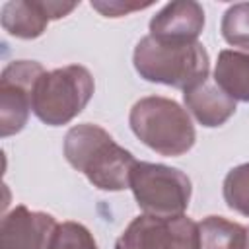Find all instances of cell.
I'll return each mask as SVG.
<instances>
[{"label": "cell", "mask_w": 249, "mask_h": 249, "mask_svg": "<svg viewBox=\"0 0 249 249\" xmlns=\"http://www.w3.org/2000/svg\"><path fill=\"white\" fill-rule=\"evenodd\" d=\"M64 152L68 161L84 171L99 189L117 191L126 187L132 169L128 165H134V160L101 128L91 124L72 128L66 136Z\"/></svg>", "instance_id": "6da1fadb"}, {"label": "cell", "mask_w": 249, "mask_h": 249, "mask_svg": "<svg viewBox=\"0 0 249 249\" xmlns=\"http://www.w3.org/2000/svg\"><path fill=\"white\" fill-rule=\"evenodd\" d=\"M136 70L150 82H163L175 88H191L204 82L208 54L200 43H160L146 37L134 53Z\"/></svg>", "instance_id": "7a4b0ae2"}, {"label": "cell", "mask_w": 249, "mask_h": 249, "mask_svg": "<svg viewBox=\"0 0 249 249\" xmlns=\"http://www.w3.org/2000/svg\"><path fill=\"white\" fill-rule=\"evenodd\" d=\"M93 91L91 78L82 66H66L41 74L31 91V109L47 124L70 121L88 103Z\"/></svg>", "instance_id": "3957f363"}, {"label": "cell", "mask_w": 249, "mask_h": 249, "mask_svg": "<svg viewBox=\"0 0 249 249\" xmlns=\"http://www.w3.org/2000/svg\"><path fill=\"white\" fill-rule=\"evenodd\" d=\"M117 249H200V233L185 216H138L119 237Z\"/></svg>", "instance_id": "277c9868"}, {"label": "cell", "mask_w": 249, "mask_h": 249, "mask_svg": "<svg viewBox=\"0 0 249 249\" xmlns=\"http://www.w3.org/2000/svg\"><path fill=\"white\" fill-rule=\"evenodd\" d=\"M130 185L136 200L144 210L181 212L189 204L191 185L177 169L152 163H134L130 169Z\"/></svg>", "instance_id": "5b68a950"}, {"label": "cell", "mask_w": 249, "mask_h": 249, "mask_svg": "<svg viewBox=\"0 0 249 249\" xmlns=\"http://www.w3.org/2000/svg\"><path fill=\"white\" fill-rule=\"evenodd\" d=\"M41 74L43 68L29 60H14L4 68L0 80L2 136H10L23 128L27 107L31 105V91Z\"/></svg>", "instance_id": "8992f818"}, {"label": "cell", "mask_w": 249, "mask_h": 249, "mask_svg": "<svg viewBox=\"0 0 249 249\" xmlns=\"http://www.w3.org/2000/svg\"><path fill=\"white\" fill-rule=\"evenodd\" d=\"M136 107L160 123L158 128L148 130L140 136L148 146H152L154 150H158L161 154H181L191 148V144L195 140V132H193L191 124L167 126L169 123L187 119V115L173 101H167L161 97H150V99L136 103Z\"/></svg>", "instance_id": "52a82bcc"}, {"label": "cell", "mask_w": 249, "mask_h": 249, "mask_svg": "<svg viewBox=\"0 0 249 249\" xmlns=\"http://www.w3.org/2000/svg\"><path fill=\"white\" fill-rule=\"evenodd\" d=\"M53 226V216L18 206L2 218L0 249H47Z\"/></svg>", "instance_id": "ba28073f"}, {"label": "cell", "mask_w": 249, "mask_h": 249, "mask_svg": "<svg viewBox=\"0 0 249 249\" xmlns=\"http://www.w3.org/2000/svg\"><path fill=\"white\" fill-rule=\"evenodd\" d=\"M202 10L195 2L167 4L150 23L152 35L160 43H195L204 18Z\"/></svg>", "instance_id": "9c48e42d"}, {"label": "cell", "mask_w": 249, "mask_h": 249, "mask_svg": "<svg viewBox=\"0 0 249 249\" xmlns=\"http://www.w3.org/2000/svg\"><path fill=\"white\" fill-rule=\"evenodd\" d=\"M53 6L51 2H8L2 10V25L14 37L33 39L43 33L51 18H56L49 12Z\"/></svg>", "instance_id": "30bf717a"}, {"label": "cell", "mask_w": 249, "mask_h": 249, "mask_svg": "<svg viewBox=\"0 0 249 249\" xmlns=\"http://www.w3.org/2000/svg\"><path fill=\"white\" fill-rule=\"evenodd\" d=\"M216 82L228 95L249 101V54L224 51L216 66Z\"/></svg>", "instance_id": "8fae6325"}, {"label": "cell", "mask_w": 249, "mask_h": 249, "mask_svg": "<svg viewBox=\"0 0 249 249\" xmlns=\"http://www.w3.org/2000/svg\"><path fill=\"white\" fill-rule=\"evenodd\" d=\"M245 233L241 226L212 216L200 226V249H243Z\"/></svg>", "instance_id": "7c38bea8"}, {"label": "cell", "mask_w": 249, "mask_h": 249, "mask_svg": "<svg viewBox=\"0 0 249 249\" xmlns=\"http://www.w3.org/2000/svg\"><path fill=\"white\" fill-rule=\"evenodd\" d=\"M47 249H97V247L86 228L66 222L51 233Z\"/></svg>", "instance_id": "4fadbf2b"}, {"label": "cell", "mask_w": 249, "mask_h": 249, "mask_svg": "<svg viewBox=\"0 0 249 249\" xmlns=\"http://www.w3.org/2000/svg\"><path fill=\"white\" fill-rule=\"evenodd\" d=\"M224 37L231 45L249 47V4H237L226 12Z\"/></svg>", "instance_id": "5bb4252c"}]
</instances>
